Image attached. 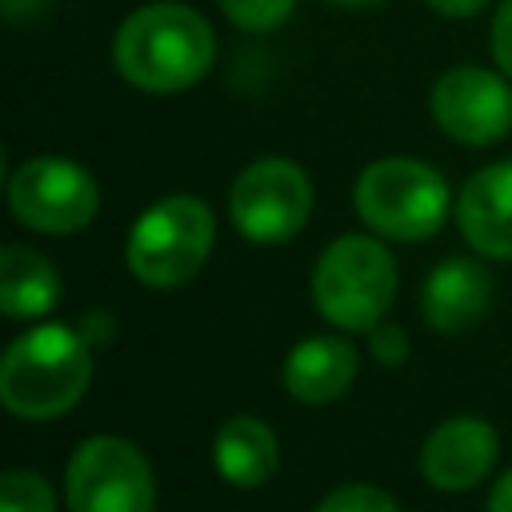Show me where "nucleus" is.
Masks as SVG:
<instances>
[{
    "mask_svg": "<svg viewBox=\"0 0 512 512\" xmlns=\"http://www.w3.org/2000/svg\"><path fill=\"white\" fill-rule=\"evenodd\" d=\"M116 72L140 92H184L208 76L216 60V32L212 24L176 0H156L136 8L112 40Z\"/></svg>",
    "mask_w": 512,
    "mask_h": 512,
    "instance_id": "1",
    "label": "nucleus"
},
{
    "mask_svg": "<svg viewBox=\"0 0 512 512\" xmlns=\"http://www.w3.org/2000/svg\"><path fill=\"white\" fill-rule=\"evenodd\" d=\"M92 380V344L64 324L16 336L0 360V400L20 420L64 416Z\"/></svg>",
    "mask_w": 512,
    "mask_h": 512,
    "instance_id": "2",
    "label": "nucleus"
},
{
    "mask_svg": "<svg viewBox=\"0 0 512 512\" xmlns=\"http://www.w3.org/2000/svg\"><path fill=\"white\" fill-rule=\"evenodd\" d=\"M396 300V260L372 236L332 240L312 268V304L348 332H368Z\"/></svg>",
    "mask_w": 512,
    "mask_h": 512,
    "instance_id": "3",
    "label": "nucleus"
},
{
    "mask_svg": "<svg viewBox=\"0 0 512 512\" xmlns=\"http://www.w3.org/2000/svg\"><path fill=\"white\" fill-rule=\"evenodd\" d=\"M212 240L216 216L200 196H164L136 216L124 256L148 288H180L204 268Z\"/></svg>",
    "mask_w": 512,
    "mask_h": 512,
    "instance_id": "4",
    "label": "nucleus"
},
{
    "mask_svg": "<svg viewBox=\"0 0 512 512\" xmlns=\"http://www.w3.org/2000/svg\"><path fill=\"white\" fill-rule=\"evenodd\" d=\"M360 220L388 240H428L448 216V184L436 168L412 156L372 160L356 180Z\"/></svg>",
    "mask_w": 512,
    "mask_h": 512,
    "instance_id": "5",
    "label": "nucleus"
},
{
    "mask_svg": "<svg viewBox=\"0 0 512 512\" xmlns=\"http://www.w3.org/2000/svg\"><path fill=\"white\" fill-rule=\"evenodd\" d=\"M64 496L68 512H152L156 480L136 444L120 436H88L68 460Z\"/></svg>",
    "mask_w": 512,
    "mask_h": 512,
    "instance_id": "6",
    "label": "nucleus"
},
{
    "mask_svg": "<svg viewBox=\"0 0 512 512\" xmlns=\"http://www.w3.org/2000/svg\"><path fill=\"white\" fill-rule=\"evenodd\" d=\"M228 216L240 236L256 244H280L308 224L312 180L296 160L284 156L252 160L228 192Z\"/></svg>",
    "mask_w": 512,
    "mask_h": 512,
    "instance_id": "7",
    "label": "nucleus"
},
{
    "mask_svg": "<svg viewBox=\"0 0 512 512\" xmlns=\"http://www.w3.org/2000/svg\"><path fill=\"white\" fill-rule=\"evenodd\" d=\"M8 204L20 224L48 236H68L92 224L100 188L92 172L68 156H32L8 176Z\"/></svg>",
    "mask_w": 512,
    "mask_h": 512,
    "instance_id": "8",
    "label": "nucleus"
},
{
    "mask_svg": "<svg viewBox=\"0 0 512 512\" xmlns=\"http://www.w3.org/2000/svg\"><path fill=\"white\" fill-rule=\"evenodd\" d=\"M432 120L456 144H496L512 132V88L500 72L456 64L432 84Z\"/></svg>",
    "mask_w": 512,
    "mask_h": 512,
    "instance_id": "9",
    "label": "nucleus"
},
{
    "mask_svg": "<svg viewBox=\"0 0 512 512\" xmlns=\"http://www.w3.org/2000/svg\"><path fill=\"white\" fill-rule=\"evenodd\" d=\"M496 432L480 416H452L436 424L420 448V472L440 492L476 488L496 464Z\"/></svg>",
    "mask_w": 512,
    "mask_h": 512,
    "instance_id": "10",
    "label": "nucleus"
},
{
    "mask_svg": "<svg viewBox=\"0 0 512 512\" xmlns=\"http://www.w3.org/2000/svg\"><path fill=\"white\" fill-rule=\"evenodd\" d=\"M456 224L480 256L512 260V160L468 176L456 196Z\"/></svg>",
    "mask_w": 512,
    "mask_h": 512,
    "instance_id": "11",
    "label": "nucleus"
},
{
    "mask_svg": "<svg viewBox=\"0 0 512 512\" xmlns=\"http://www.w3.org/2000/svg\"><path fill=\"white\" fill-rule=\"evenodd\" d=\"M492 304V276L464 256H448L440 260L420 292V312L428 320V328L436 332H464L472 328Z\"/></svg>",
    "mask_w": 512,
    "mask_h": 512,
    "instance_id": "12",
    "label": "nucleus"
},
{
    "mask_svg": "<svg viewBox=\"0 0 512 512\" xmlns=\"http://www.w3.org/2000/svg\"><path fill=\"white\" fill-rule=\"evenodd\" d=\"M356 348L340 336H308L284 360V388L304 404H328L356 380Z\"/></svg>",
    "mask_w": 512,
    "mask_h": 512,
    "instance_id": "13",
    "label": "nucleus"
},
{
    "mask_svg": "<svg viewBox=\"0 0 512 512\" xmlns=\"http://www.w3.org/2000/svg\"><path fill=\"white\" fill-rule=\"evenodd\" d=\"M216 472L236 488H260L280 468V440L256 416H232L212 444Z\"/></svg>",
    "mask_w": 512,
    "mask_h": 512,
    "instance_id": "14",
    "label": "nucleus"
},
{
    "mask_svg": "<svg viewBox=\"0 0 512 512\" xmlns=\"http://www.w3.org/2000/svg\"><path fill=\"white\" fill-rule=\"evenodd\" d=\"M60 300V276L52 260L28 244H8L0 252V308L12 320L48 316Z\"/></svg>",
    "mask_w": 512,
    "mask_h": 512,
    "instance_id": "15",
    "label": "nucleus"
},
{
    "mask_svg": "<svg viewBox=\"0 0 512 512\" xmlns=\"http://www.w3.org/2000/svg\"><path fill=\"white\" fill-rule=\"evenodd\" d=\"M0 512H56V492L40 472L8 468L0 480Z\"/></svg>",
    "mask_w": 512,
    "mask_h": 512,
    "instance_id": "16",
    "label": "nucleus"
},
{
    "mask_svg": "<svg viewBox=\"0 0 512 512\" xmlns=\"http://www.w3.org/2000/svg\"><path fill=\"white\" fill-rule=\"evenodd\" d=\"M220 4V12L236 24V28H244V32H272V28H280L288 16H292V8H296V0H216Z\"/></svg>",
    "mask_w": 512,
    "mask_h": 512,
    "instance_id": "17",
    "label": "nucleus"
},
{
    "mask_svg": "<svg viewBox=\"0 0 512 512\" xmlns=\"http://www.w3.org/2000/svg\"><path fill=\"white\" fill-rule=\"evenodd\" d=\"M312 512H400L396 500L376 484H340Z\"/></svg>",
    "mask_w": 512,
    "mask_h": 512,
    "instance_id": "18",
    "label": "nucleus"
},
{
    "mask_svg": "<svg viewBox=\"0 0 512 512\" xmlns=\"http://www.w3.org/2000/svg\"><path fill=\"white\" fill-rule=\"evenodd\" d=\"M368 352H372V360H376V364L396 368V364H404V360H408V332H404L400 324L380 320L376 328H368Z\"/></svg>",
    "mask_w": 512,
    "mask_h": 512,
    "instance_id": "19",
    "label": "nucleus"
},
{
    "mask_svg": "<svg viewBox=\"0 0 512 512\" xmlns=\"http://www.w3.org/2000/svg\"><path fill=\"white\" fill-rule=\"evenodd\" d=\"M492 56H496L500 72L512 80V0H504L492 16Z\"/></svg>",
    "mask_w": 512,
    "mask_h": 512,
    "instance_id": "20",
    "label": "nucleus"
},
{
    "mask_svg": "<svg viewBox=\"0 0 512 512\" xmlns=\"http://www.w3.org/2000/svg\"><path fill=\"white\" fill-rule=\"evenodd\" d=\"M484 4H488V0H428V8L440 12V16H448V20H468V16H476Z\"/></svg>",
    "mask_w": 512,
    "mask_h": 512,
    "instance_id": "21",
    "label": "nucleus"
},
{
    "mask_svg": "<svg viewBox=\"0 0 512 512\" xmlns=\"http://www.w3.org/2000/svg\"><path fill=\"white\" fill-rule=\"evenodd\" d=\"M488 512H512V468L496 480V488L488 496Z\"/></svg>",
    "mask_w": 512,
    "mask_h": 512,
    "instance_id": "22",
    "label": "nucleus"
},
{
    "mask_svg": "<svg viewBox=\"0 0 512 512\" xmlns=\"http://www.w3.org/2000/svg\"><path fill=\"white\" fill-rule=\"evenodd\" d=\"M328 4H344V8H368V4H380V0H328Z\"/></svg>",
    "mask_w": 512,
    "mask_h": 512,
    "instance_id": "23",
    "label": "nucleus"
}]
</instances>
